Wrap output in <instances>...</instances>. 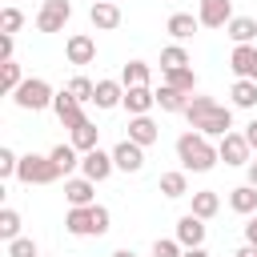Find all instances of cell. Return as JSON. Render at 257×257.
Segmentation results:
<instances>
[{
	"mask_svg": "<svg viewBox=\"0 0 257 257\" xmlns=\"http://www.w3.org/2000/svg\"><path fill=\"white\" fill-rule=\"evenodd\" d=\"M185 120H189V128L201 133V137H217V141H221L225 133H233V108L221 104V100H213V96H189Z\"/></svg>",
	"mask_w": 257,
	"mask_h": 257,
	"instance_id": "cell-1",
	"label": "cell"
},
{
	"mask_svg": "<svg viewBox=\"0 0 257 257\" xmlns=\"http://www.w3.org/2000/svg\"><path fill=\"white\" fill-rule=\"evenodd\" d=\"M108 4H116V0H108Z\"/></svg>",
	"mask_w": 257,
	"mask_h": 257,
	"instance_id": "cell-46",
	"label": "cell"
},
{
	"mask_svg": "<svg viewBox=\"0 0 257 257\" xmlns=\"http://www.w3.org/2000/svg\"><path fill=\"white\" fill-rule=\"evenodd\" d=\"M92 193H96V181H88V177H64V197H68V205H72V209L96 205V201H92Z\"/></svg>",
	"mask_w": 257,
	"mask_h": 257,
	"instance_id": "cell-13",
	"label": "cell"
},
{
	"mask_svg": "<svg viewBox=\"0 0 257 257\" xmlns=\"http://www.w3.org/2000/svg\"><path fill=\"white\" fill-rule=\"evenodd\" d=\"M217 209H221V197L213 193V189H201V193H193V217H201V221H209V217H217Z\"/></svg>",
	"mask_w": 257,
	"mask_h": 257,
	"instance_id": "cell-24",
	"label": "cell"
},
{
	"mask_svg": "<svg viewBox=\"0 0 257 257\" xmlns=\"http://www.w3.org/2000/svg\"><path fill=\"white\" fill-rule=\"evenodd\" d=\"M245 245H257V217L245 225Z\"/></svg>",
	"mask_w": 257,
	"mask_h": 257,
	"instance_id": "cell-41",
	"label": "cell"
},
{
	"mask_svg": "<svg viewBox=\"0 0 257 257\" xmlns=\"http://www.w3.org/2000/svg\"><path fill=\"white\" fill-rule=\"evenodd\" d=\"M165 84H169V88H177V92H185V96H193V88H197V72H193V68L165 72Z\"/></svg>",
	"mask_w": 257,
	"mask_h": 257,
	"instance_id": "cell-30",
	"label": "cell"
},
{
	"mask_svg": "<svg viewBox=\"0 0 257 257\" xmlns=\"http://www.w3.org/2000/svg\"><path fill=\"white\" fill-rule=\"evenodd\" d=\"M92 104H96V108H116V104H124V84H120V80H96Z\"/></svg>",
	"mask_w": 257,
	"mask_h": 257,
	"instance_id": "cell-19",
	"label": "cell"
},
{
	"mask_svg": "<svg viewBox=\"0 0 257 257\" xmlns=\"http://www.w3.org/2000/svg\"><path fill=\"white\" fill-rule=\"evenodd\" d=\"M157 104H161L165 112H185V108H189V96L177 92V88H169V84H161V88H157Z\"/></svg>",
	"mask_w": 257,
	"mask_h": 257,
	"instance_id": "cell-28",
	"label": "cell"
},
{
	"mask_svg": "<svg viewBox=\"0 0 257 257\" xmlns=\"http://www.w3.org/2000/svg\"><path fill=\"white\" fill-rule=\"evenodd\" d=\"M20 24H24V12H20V8H4V12H0V32H4V36H16Z\"/></svg>",
	"mask_w": 257,
	"mask_h": 257,
	"instance_id": "cell-35",
	"label": "cell"
},
{
	"mask_svg": "<svg viewBox=\"0 0 257 257\" xmlns=\"http://www.w3.org/2000/svg\"><path fill=\"white\" fill-rule=\"evenodd\" d=\"M0 84H4V92H8V96L24 84V72H20V64H16V60H4V64H0Z\"/></svg>",
	"mask_w": 257,
	"mask_h": 257,
	"instance_id": "cell-31",
	"label": "cell"
},
{
	"mask_svg": "<svg viewBox=\"0 0 257 257\" xmlns=\"http://www.w3.org/2000/svg\"><path fill=\"white\" fill-rule=\"evenodd\" d=\"M245 141H249V149H257V116L245 124Z\"/></svg>",
	"mask_w": 257,
	"mask_h": 257,
	"instance_id": "cell-40",
	"label": "cell"
},
{
	"mask_svg": "<svg viewBox=\"0 0 257 257\" xmlns=\"http://www.w3.org/2000/svg\"><path fill=\"white\" fill-rule=\"evenodd\" d=\"M153 104H157V88H149V84L124 88V108H128V116H149Z\"/></svg>",
	"mask_w": 257,
	"mask_h": 257,
	"instance_id": "cell-15",
	"label": "cell"
},
{
	"mask_svg": "<svg viewBox=\"0 0 257 257\" xmlns=\"http://www.w3.org/2000/svg\"><path fill=\"white\" fill-rule=\"evenodd\" d=\"M64 56H68V64H92L96 60V40L88 32H72L64 40Z\"/></svg>",
	"mask_w": 257,
	"mask_h": 257,
	"instance_id": "cell-10",
	"label": "cell"
},
{
	"mask_svg": "<svg viewBox=\"0 0 257 257\" xmlns=\"http://www.w3.org/2000/svg\"><path fill=\"white\" fill-rule=\"evenodd\" d=\"M177 161H181L185 173H209L221 157H217V145H209V137L189 128V133L177 137Z\"/></svg>",
	"mask_w": 257,
	"mask_h": 257,
	"instance_id": "cell-2",
	"label": "cell"
},
{
	"mask_svg": "<svg viewBox=\"0 0 257 257\" xmlns=\"http://www.w3.org/2000/svg\"><path fill=\"white\" fill-rule=\"evenodd\" d=\"M16 169H20V157L12 149H0V177H16Z\"/></svg>",
	"mask_w": 257,
	"mask_h": 257,
	"instance_id": "cell-38",
	"label": "cell"
},
{
	"mask_svg": "<svg viewBox=\"0 0 257 257\" xmlns=\"http://www.w3.org/2000/svg\"><path fill=\"white\" fill-rule=\"evenodd\" d=\"M12 100H16V108H24V112H40V108H48V104L56 100V92H52V84H48V80L28 76V80L12 92Z\"/></svg>",
	"mask_w": 257,
	"mask_h": 257,
	"instance_id": "cell-5",
	"label": "cell"
},
{
	"mask_svg": "<svg viewBox=\"0 0 257 257\" xmlns=\"http://www.w3.org/2000/svg\"><path fill=\"white\" fill-rule=\"evenodd\" d=\"M229 205H233V213H257V189L253 185H237L229 193Z\"/></svg>",
	"mask_w": 257,
	"mask_h": 257,
	"instance_id": "cell-27",
	"label": "cell"
},
{
	"mask_svg": "<svg viewBox=\"0 0 257 257\" xmlns=\"http://www.w3.org/2000/svg\"><path fill=\"white\" fill-rule=\"evenodd\" d=\"M197 20H201L205 28H225V24L233 20V0H201Z\"/></svg>",
	"mask_w": 257,
	"mask_h": 257,
	"instance_id": "cell-12",
	"label": "cell"
},
{
	"mask_svg": "<svg viewBox=\"0 0 257 257\" xmlns=\"http://www.w3.org/2000/svg\"><path fill=\"white\" fill-rule=\"evenodd\" d=\"M217 157L225 165H249V141H245V133H225L217 141Z\"/></svg>",
	"mask_w": 257,
	"mask_h": 257,
	"instance_id": "cell-8",
	"label": "cell"
},
{
	"mask_svg": "<svg viewBox=\"0 0 257 257\" xmlns=\"http://www.w3.org/2000/svg\"><path fill=\"white\" fill-rule=\"evenodd\" d=\"M8 257H40V253H36L32 237H16V241H8Z\"/></svg>",
	"mask_w": 257,
	"mask_h": 257,
	"instance_id": "cell-37",
	"label": "cell"
},
{
	"mask_svg": "<svg viewBox=\"0 0 257 257\" xmlns=\"http://www.w3.org/2000/svg\"><path fill=\"white\" fill-rule=\"evenodd\" d=\"M181 257H209V253H205V245H197V249H185Z\"/></svg>",
	"mask_w": 257,
	"mask_h": 257,
	"instance_id": "cell-44",
	"label": "cell"
},
{
	"mask_svg": "<svg viewBox=\"0 0 257 257\" xmlns=\"http://www.w3.org/2000/svg\"><path fill=\"white\" fill-rule=\"evenodd\" d=\"M112 169H116L112 165V153H104V149H92V153L80 157V177H88V181H104Z\"/></svg>",
	"mask_w": 257,
	"mask_h": 257,
	"instance_id": "cell-11",
	"label": "cell"
},
{
	"mask_svg": "<svg viewBox=\"0 0 257 257\" xmlns=\"http://www.w3.org/2000/svg\"><path fill=\"white\" fill-rule=\"evenodd\" d=\"M88 20H92V28L112 32V28L120 24V8H116V4H108V0H96V4L88 8Z\"/></svg>",
	"mask_w": 257,
	"mask_h": 257,
	"instance_id": "cell-18",
	"label": "cell"
},
{
	"mask_svg": "<svg viewBox=\"0 0 257 257\" xmlns=\"http://www.w3.org/2000/svg\"><path fill=\"white\" fill-rule=\"evenodd\" d=\"M225 32H229L233 44H253V36H257V20H253V16H233V20L225 24Z\"/></svg>",
	"mask_w": 257,
	"mask_h": 257,
	"instance_id": "cell-23",
	"label": "cell"
},
{
	"mask_svg": "<svg viewBox=\"0 0 257 257\" xmlns=\"http://www.w3.org/2000/svg\"><path fill=\"white\" fill-rule=\"evenodd\" d=\"M157 137H161V128H157L153 116H128V141L149 149V145H157Z\"/></svg>",
	"mask_w": 257,
	"mask_h": 257,
	"instance_id": "cell-17",
	"label": "cell"
},
{
	"mask_svg": "<svg viewBox=\"0 0 257 257\" xmlns=\"http://www.w3.org/2000/svg\"><path fill=\"white\" fill-rule=\"evenodd\" d=\"M253 217H257V213H253Z\"/></svg>",
	"mask_w": 257,
	"mask_h": 257,
	"instance_id": "cell-47",
	"label": "cell"
},
{
	"mask_svg": "<svg viewBox=\"0 0 257 257\" xmlns=\"http://www.w3.org/2000/svg\"><path fill=\"white\" fill-rule=\"evenodd\" d=\"M112 165H116L120 173H141V169H145V149L124 137V141H116V149H112Z\"/></svg>",
	"mask_w": 257,
	"mask_h": 257,
	"instance_id": "cell-9",
	"label": "cell"
},
{
	"mask_svg": "<svg viewBox=\"0 0 257 257\" xmlns=\"http://www.w3.org/2000/svg\"><path fill=\"white\" fill-rule=\"evenodd\" d=\"M233 257H257V245H241V249H237Z\"/></svg>",
	"mask_w": 257,
	"mask_h": 257,
	"instance_id": "cell-42",
	"label": "cell"
},
{
	"mask_svg": "<svg viewBox=\"0 0 257 257\" xmlns=\"http://www.w3.org/2000/svg\"><path fill=\"white\" fill-rule=\"evenodd\" d=\"M153 80V68L145 64V60H128L124 68H120V84L124 88H137V84H149Z\"/></svg>",
	"mask_w": 257,
	"mask_h": 257,
	"instance_id": "cell-26",
	"label": "cell"
},
{
	"mask_svg": "<svg viewBox=\"0 0 257 257\" xmlns=\"http://www.w3.org/2000/svg\"><path fill=\"white\" fill-rule=\"evenodd\" d=\"M52 112L60 116V124H64L68 133L84 124V112H80V100H76V96H72L68 88H60V92H56V100H52Z\"/></svg>",
	"mask_w": 257,
	"mask_h": 257,
	"instance_id": "cell-7",
	"label": "cell"
},
{
	"mask_svg": "<svg viewBox=\"0 0 257 257\" xmlns=\"http://www.w3.org/2000/svg\"><path fill=\"white\" fill-rule=\"evenodd\" d=\"M229 100L233 108H257V80H233Z\"/></svg>",
	"mask_w": 257,
	"mask_h": 257,
	"instance_id": "cell-25",
	"label": "cell"
},
{
	"mask_svg": "<svg viewBox=\"0 0 257 257\" xmlns=\"http://www.w3.org/2000/svg\"><path fill=\"white\" fill-rule=\"evenodd\" d=\"M40 4H44V0H40Z\"/></svg>",
	"mask_w": 257,
	"mask_h": 257,
	"instance_id": "cell-48",
	"label": "cell"
},
{
	"mask_svg": "<svg viewBox=\"0 0 257 257\" xmlns=\"http://www.w3.org/2000/svg\"><path fill=\"white\" fill-rule=\"evenodd\" d=\"M181 253H185V245L177 237H157L153 241V257H181Z\"/></svg>",
	"mask_w": 257,
	"mask_h": 257,
	"instance_id": "cell-36",
	"label": "cell"
},
{
	"mask_svg": "<svg viewBox=\"0 0 257 257\" xmlns=\"http://www.w3.org/2000/svg\"><path fill=\"white\" fill-rule=\"evenodd\" d=\"M177 241H181L185 249L205 245V221H201V217H193V213H185V217L177 221Z\"/></svg>",
	"mask_w": 257,
	"mask_h": 257,
	"instance_id": "cell-16",
	"label": "cell"
},
{
	"mask_svg": "<svg viewBox=\"0 0 257 257\" xmlns=\"http://www.w3.org/2000/svg\"><path fill=\"white\" fill-rule=\"evenodd\" d=\"M60 177H64V173H60V165H56L52 157H40V153L20 157L16 181H24V185H52V181H60Z\"/></svg>",
	"mask_w": 257,
	"mask_h": 257,
	"instance_id": "cell-4",
	"label": "cell"
},
{
	"mask_svg": "<svg viewBox=\"0 0 257 257\" xmlns=\"http://www.w3.org/2000/svg\"><path fill=\"white\" fill-rule=\"evenodd\" d=\"M245 173H249V185L257 189V161H249V165H245Z\"/></svg>",
	"mask_w": 257,
	"mask_h": 257,
	"instance_id": "cell-43",
	"label": "cell"
},
{
	"mask_svg": "<svg viewBox=\"0 0 257 257\" xmlns=\"http://www.w3.org/2000/svg\"><path fill=\"white\" fill-rule=\"evenodd\" d=\"M229 68L237 72V80H257V48L253 44H237L229 56Z\"/></svg>",
	"mask_w": 257,
	"mask_h": 257,
	"instance_id": "cell-14",
	"label": "cell"
},
{
	"mask_svg": "<svg viewBox=\"0 0 257 257\" xmlns=\"http://www.w3.org/2000/svg\"><path fill=\"white\" fill-rule=\"evenodd\" d=\"M64 88H68V92H72V96H76V100H80V104H84V100H92V96H96V84H92V80H88V76H72V80H68V84H64Z\"/></svg>",
	"mask_w": 257,
	"mask_h": 257,
	"instance_id": "cell-34",
	"label": "cell"
},
{
	"mask_svg": "<svg viewBox=\"0 0 257 257\" xmlns=\"http://www.w3.org/2000/svg\"><path fill=\"white\" fill-rule=\"evenodd\" d=\"M12 48H16V36H4V32H0V64L12 60Z\"/></svg>",
	"mask_w": 257,
	"mask_h": 257,
	"instance_id": "cell-39",
	"label": "cell"
},
{
	"mask_svg": "<svg viewBox=\"0 0 257 257\" xmlns=\"http://www.w3.org/2000/svg\"><path fill=\"white\" fill-rule=\"evenodd\" d=\"M96 141H100V128H96L92 120H84L80 128H72V141H68V145H72V149H76V153L84 157V153H92V149H100Z\"/></svg>",
	"mask_w": 257,
	"mask_h": 257,
	"instance_id": "cell-21",
	"label": "cell"
},
{
	"mask_svg": "<svg viewBox=\"0 0 257 257\" xmlns=\"http://www.w3.org/2000/svg\"><path fill=\"white\" fill-rule=\"evenodd\" d=\"M48 157H52V161L60 165V173H64V177H68V173H72V169L80 165V153H76L72 145H56V149H52Z\"/></svg>",
	"mask_w": 257,
	"mask_h": 257,
	"instance_id": "cell-32",
	"label": "cell"
},
{
	"mask_svg": "<svg viewBox=\"0 0 257 257\" xmlns=\"http://www.w3.org/2000/svg\"><path fill=\"white\" fill-rule=\"evenodd\" d=\"M108 209L104 205H84V209H68L64 217V229L72 237H104L108 233Z\"/></svg>",
	"mask_w": 257,
	"mask_h": 257,
	"instance_id": "cell-3",
	"label": "cell"
},
{
	"mask_svg": "<svg viewBox=\"0 0 257 257\" xmlns=\"http://www.w3.org/2000/svg\"><path fill=\"white\" fill-rule=\"evenodd\" d=\"M72 20V0H44L36 12V28L40 32H60Z\"/></svg>",
	"mask_w": 257,
	"mask_h": 257,
	"instance_id": "cell-6",
	"label": "cell"
},
{
	"mask_svg": "<svg viewBox=\"0 0 257 257\" xmlns=\"http://www.w3.org/2000/svg\"><path fill=\"white\" fill-rule=\"evenodd\" d=\"M112 257H137V253H133V249H116Z\"/></svg>",
	"mask_w": 257,
	"mask_h": 257,
	"instance_id": "cell-45",
	"label": "cell"
},
{
	"mask_svg": "<svg viewBox=\"0 0 257 257\" xmlns=\"http://www.w3.org/2000/svg\"><path fill=\"white\" fill-rule=\"evenodd\" d=\"M157 189L169 197V201H177V197H185L189 193V177H185V169H173V173H161V181H157Z\"/></svg>",
	"mask_w": 257,
	"mask_h": 257,
	"instance_id": "cell-22",
	"label": "cell"
},
{
	"mask_svg": "<svg viewBox=\"0 0 257 257\" xmlns=\"http://www.w3.org/2000/svg\"><path fill=\"white\" fill-rule=\"evenodd\" d=\"M20 237V213L16 209H0V241H16Z\"/></svg>",
	"mask_w": 257,
	"mask_h": 257,
	"instance_id": "cell-33",
	"label": "cell"
},
{
	"mask_svg": "<svg viewBox=\"0 0 257 257\" xmlns=\"http://www.w3.org/2000/svg\"><path fill=\"white\" fill-rule=\"evenodd\" d=\"M165 28H169V36H173V40H189V36L201 28V20H197L193 12H173Z\"/></svg>",
	"mask_w": 257,
	"mask_h": 257,
	"instance_id": "cell-20",
	"label": "cell"
},
{
	"mask_svg": "<svg viewBox=\"0 0 257 257\" xmlns=\"http://www.w3.org/2000/svg\"><path fill=\"white\" fill-rule=\"evenodd\" d=\"M177 68H189V52H185L181 44L161 48V72H177Z\"/></svg>",
	"mask_w": 257,
	"mask_h": 257,
	"instance_id": "cell-29",
	"label": "cell"
}]
</instances>
